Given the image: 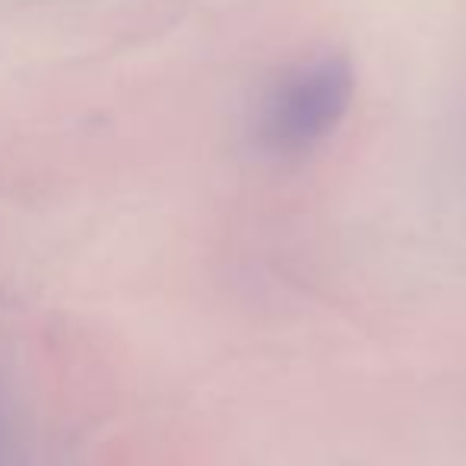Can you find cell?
Returning <instances> with one entry per match:
<instances>
[{
    "label": "cell",
    "mask_w": 466,
    "mask_h": 466,
    "mask_svg": "<svg viewBox=\"0 0 466 466\" xmlns=\"http://www.w3.org/2000/svg\"><path fill=\"white\" fill-rule=\"evenodd\" d=\"M356 74L343 55H320L292 67L260 108V140L279 156H299L324 143L346 117Z\"/></svg>",
    "instance_id": "6da1fadb"
}]
</instances>
